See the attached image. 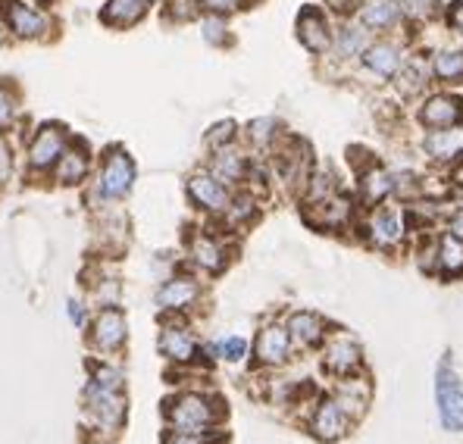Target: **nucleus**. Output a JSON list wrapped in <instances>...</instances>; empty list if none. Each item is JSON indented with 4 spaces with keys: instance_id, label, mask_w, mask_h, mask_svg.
Segmentation results:
<instances>
[{
    "instance_id": "f03ea898",
    "label": "nucleus",
    "mask_w": 463,
    "mask_h": 444,
    "mask_svg": "<svg viewBox=\"0 0 463 444\" xmlns=\"http://www.w3.org/2000/svg\"><path fill=\"white\" fill-rule=\"evenodd\" d=\"M135 179H138V166H135L132 154L122 145H110L100 154L98 173H94V197L104 203L122 201L132 194Z\"/></svg>"
},
{
    "instance_id": "49530a36",
    "label": "nucleus",
    "mask_w": 463,
    "mask_h": 444,
    "mask_svg": "<svg viewBox=\"0 0 463 444\" xmlns=\"http://www.w3.org/2000/svg\"><path fill=\"white\" fill-rule=\"evenodd\" d=\"M35 4H51V0H35Z\"/></svg>"
},
{
    "instance_id": "20e7f679",
    "label": "nucleus",
    "mask_w": 463,
    "mask_h": 444,
    "mask_svg": "<svg viewBox=\"0 0 463 444\" xmlns=\"http://www.w3.org/2000/svg\"><path fill=\"white\" fill-rule=\"evenodd\" d=\"M364 238L379 250H394L407 238V210H401L394 201L370 203L366 216L360 220Z\"/></svg>"
},
{
    "instance_id": "a18cd8bd",
    "label": "nucleus",
    "mask_w": 463,
    "mask_h": 444,
    "mask_svg": "<svg viewBox=\"0 0 463 444\" xmlns=\"http://www.w3.org/2000/svg\"><path fill=\"white\" fill-rule=\"evenodd\" d=\"M66 313H70V319L76 326H85L88 316H85V307H81V300H70V307H66Z\"/></svg>"
},
{
    "instance_id": "4c0bfd02",
    "label": "nucleus",
    "mask_w": 463,
    "mask_h": 444,
    "mask_svg": "<svg viewBox=\"0 0 463 444\" xmlns=\"http://www.w3.org/2000/svg\"><path fill=\"white\" fill-rule=\"evenodd\" d=\"M448 29V35H451L458 44H463V0H448L445 6V23H441Z\"/></svg>"
},
{
    "instance_id": "2eb2a0df",
    "label": "nucleus",
    "mask_w": 463,
    "mask_h": 444,
    "mask_svg": "<svg viewBox=\"0 0 463 444\" xmlns=\"http://www.w3.org/2000/svg\"><path fill=\"white\" fill-rule=\"evenodd\" d=\"M354 19H357L373 38L398 35V32H404V4H401V0H364Z\"/></svg>"
},
{
    "instance_id": "cd10ccee",
    "label": "nucleus",
    "mask_w": 463,
    "mask_h": 444,
    "mask_svg": "<svg viewBox=\"0 0 463 444\" xmlns=\"http://www.w3.org/2000/svg\"><path fill=\"white\" fill-rule=\"evenodd\" d=\"M351 426V416L345 413V407L338 404L335 398H326L319 401L317 413L310 420V432L317 435L319 441H338Z\"/></svg>"
},
{
    "instance_id": "e433bc0d",
    "label": "nucleus",
    "mask_w": 463,
    "mask_h": 444,
    "mask_svg": "<svg viewBox=\"0 0 463 444\" xmlns=\"http://www.w3.org/2000/svg\"><path fill=\"white\" fill-rule=\"evenodd\" d=\"M207 351H210V357H222V360H229V364H241L244 354H248V341H244L241 335H229V338L210 345Z\"/></svg>"
},
{
    "instance_id": "a19ab883",
    "label": "nucleus",
    "mask_w": 463,
    "mask_h": 444,
    "mask_svg": "<svg viewBox=\"0 0 463 444\" xmlns=\"http://www.w3.org/2000/svg\"><path fill=\"white\" fill-rule=\"evenodd\" d=\"M250 0H201L203 13H220V16H232V13L244 10Z\"/></svg>"
},
{
    "instance_id": "423d86ee",
    "label": "nucleus",
    "mask_w": 463,
    "mask_h": 444,
    "mask_svg": "<svg viewBox=\"0 0 463 444\" xmlns=\"http://www.w3.org/2000/svg\"><path fill=\"white\" fill-rule=\"evenodd\" d=\"M72 132L63 122H41L32 132L29 145H25V166L29 173H53V166L60 163L63 150L70 147Z\"/></svg>"
},
{
    "instance_id": "4be33fe9",
    "label": "nucleus",
    "mask_w": 463,
    "mask_h": 444,
    "mask_svg": "<svg viewBox=\"0 0 463 444\" xmlns=\"http://www.w3.org/2000/svg\"><path fill=\"white\" fill-rule=\"evenodd\" d=\"M154 300L163 313H185L201 300V282L192 276H173L156 288Z\"/></svg>"
},
{
    "instance_id": "bb28decb",
    "label": "nucleus",
    "mask_w": 463,
    "mask_h": 444,
    "mask_svg": "<svg viewBox=\"0 0 463 444\" xmlns=\"http://www.w3.org/2000/svg\"><path fill=\"white\" fill-rule=\"evenodd\" d=\"M285 329H288L291 341H295L298 347H323L326 335L332 332L329 323L313 310H295L285 319Z\"/></svg>"
},
{
    "instance_id": "6ab92c4d",
    "label": "nucleus",
    "mask_w": 463,
    "mask_h": 444,
    "mask_svg": "<svg viewBox=\"0 0 463 444\" xmlns=\"http://www.w3.org/2000/svg\"><path fill=\"white\" fill-rule=\"evenodd\" d=\"M91 169H94L91 147H88L81 138H72L70 147H66L63 156H60V163L53 166V179H57V185L72 188V185H81V182L91 179Z\"/></svg>"
},
{
    "instance_id": "ddd939ff",
    "label": "nucleus",
    "mask_w": 463,
    "mask_h": 444,
    "mask_svg": "<svg viewBox=\"0 0 463 444\" xmlns=\"http://www.w3.org/2000/svg\"><path fill=\"white\" fill-rule=\"evenodd\" d=\"M373 41L370 32L357 23V19H342L335 23V32H332V47L326 53V63H332L335 70H345V66H357L360 53L366 51V44Z\"/></svg>"
},
{
    "instance_id": "412c9836",
    "label": "nucleus",
    "mask_w": 463,
    "mask_h": 444,
    "mask_svg": "<svg viewBox=\"0 0 463 444\" xmlns=\"http://www.w3.org/2000/svg\"><path fill=\"white\" fill-rule=\"evenodd\" d=\"M291 347H295V341H291L285 323H269V326H263V329L257 332L254 360L260 366H282V364H288Z\"/></svg>"
},
{
    "instance_id": "7ed1b4c3",
    "label": "nucleus",
    "mask_w": 463,
    "mask_h": 444,
    "mask_svg": "<svg viewBox=\"0 0 463 444\" xmlns=\"http://www.w3.org/2000/svg\"><path fill=\"white\" fill-rule=\"evenodd\" d=\"M0 29L13 41H47L53 32V16L35 0H0Z\"/></svg>"
},
{
    "instance_id": "473e14b6",
    "label": "nucleus",
    "mask_w": 463,
    "mask_h": 444,
    "mask_svg": "<svg viewBox=\"0 0 463 444\" xmlns=\"http://www.w3.org/2000/svg\"><path fill=\"white\" fill-rule=\"evenodd\" d=\"M435 276H445V279L463 276V241L448 235V231L439 238V272Z\"/></svg>"
},
{
    "instance_id": "5701e85b",
    "label": "nucleus",
    "mask_w": 463,
    "mask_h": 444,
    "mask_svg": "<svg viewBox=\"0 0 463 444\" xmlns=\"http://www.w3.org/2000/svg\"><path fill=\"white\" fill-rule=\"evenodd\" d=\"M307 207V220L319 229H345V225L354 222L357 210H354V201L345 197L342 191L338 194H329L323 201H313V203H304Z\"/></svg>"
},
{
    "instance_id": "aec40b11",
    "label": "nucleus",
    "mask_w": 463,
    "mask_h": 444,
    "mask_svg": "<svg viewBox=\"0 0 463 444\" xmlns=\"http://www.w3.org/2000/svg\"><path fill=\"white\" fill-rule=\"evenodd\" d=\"M151 6L154 0H104L98 10V19L104 29L128 32L151 16Z\"/></svg>"
},
{
    "instance_id": "37998d69",
    "label": "nucleus",
    "mask_w": 463,
    "mask_h": 444,
    "mask_svg": "<svg viewBox=\"0 0 463 444\" xmlns=\"http://www.w3.org/2000/svg\"><path fill=\"white\" fill-rule=\"evenodd\" d=\"M13 175V147L0 141V185Z\"/></svg>"
},
{
    "instance_id": "79ce46f5",
    "label": "nucleus",
    "mask_w": 463,
    "mask_h": 444,
    "mask_svg": "<svg viewBox=\"0 0 463 444\" xmlns=\"http://www.w3.org/2000/svg\"><path fill=\"white\" fill-rule=\"evenodd\" d=\"M445 231L463 241V203H460L458 210H451V213L445 216Z\"/></svg>"
},
{
    "instance_id": "1a4fd4ad",
    "label": "nucleus",
    "mask_w": 463,
    "mask_h": 444,
    "mask_svg": "<svg viewBox=\"0 0 463 444\" xmlns=\"http://www.w3.org/2000/svg\"><path fill=\"white\" fill-rule=\"evenodd\" d=\"M166 420L179 432H207L220 420V410L213 407V401L207 394L185 392L179 398L166 401Z\"/></svg>"
},
{
    "instance_id": "c756f323",
    "label": "nucleus",
    "mask_w": 463,
    "mask_h": 444,
    "mask_svg": "<svg viewBox=\"0 0 463 444\" xmlns=\"http://www.w3.org/2000/svg\"><path fill=\"white\" fill-rule=\"evenodd\" d=\"M160 354L173 364H194L201 357V345L185 326H166L160 332Z\"/></svg>"
},
{
    "instance_id": "39448f33",
    "label": "nucleus",
    "mask_w": 463,
    "mask_h": 444,
    "mask_svg": "<svg viewBox=\"0 0 463 444\" xmlns=\"http://www.w3.org/2000/svg\"><path fill=\"white\" fill-rule=\"evenodd\" d=\"M413 122L420 132H435V128H460L463 126V94L458 88H439L417 100Z\"/></svg>"
},
{
    "instance_id": "c03bdc74",
    "label": "nucleus",
    "mask_w": 463,
    "mask_h": 444,
    "mask_svg": "<svg viewBox=\"0 0 463 444\" xmlns=\"http://www.w3.org/2000/svg\"><path fill=\"white\" fill-rule=\"evenodd\" d=\"M163 444H210V441L203 439V432H179V429H175L173 435H166Z\"/></svg>"
},
{
    "instance_id": "9d476101",
    "label": "nucleus",
    "mask_w": 463,
    "mask_h": 444,
    "mask_svg": "<svg viewBox=\"0 0 463 444\" xmlns=\"http://www.w3.org/2000/svg\"><path fill=\"white\" fill-rule=\"evenodd\" d=\"M185 194H188V201H192V207H197L201 213L222 216L229 210L235 188H229L226 182L216 179V175L203 166V169H194V173L185 179Z\"/></svg>"
},
{
    "instance_id": "de8ad7c7",
    "label": "nucleus",
    "mask_w": 463,
    "mask_h": 444,
    "mask_svg": "<svg viewBox=\"0 0 463 444\" xmlns=\"http://www.w3.org/2000/svg\"><path fill=\"white\" fill-rule=\"evenodd\" d=\"M154 4H163V0H154Z\"/></svg>"
},
{
    "instance_id": "6e6552de",
    "label": "nucleus",
    "mask_w": 463,
    "mask_h": 444,
    "mask_svg": "<svg viewBox=\"0 0 463 444\" xmlns=\"http://www.w3.org/2000/svg\"><path fill=\"white\" fill-rule=\"evenodd\" d=\"M332 32L335 19L323 10L319 4H304L295 16V38L313 60H323L332 47Z\"/></svg>"
},
{
    "instance_id": "a211bd4d",
    "label": "nucleus",
    "mask_w": 463,
    "mask_h": 444,
    "mask_svg": "<svg viewBox=\"0 0 463 444\" xmlns=\"http://www.w3.org/2000/svg\"><path fill=\"white\" fill-rule=\"evenodd\" d=\"M429 72L439 88H460L463 85V44H435L426 51Z\"/></svg>"
},
{
    "instance_id": "f3484780",
    "label": "nucleus",
    "mask_w": 463,
    "mask_h": 444,
    "mask_svg": "<svg viewBox=\"0 0 463 444\" xmlns=\"http://www.w3.org/2000/svg\"><path fill=\"white\" fill-rule=\"evenodd\" d=\"M420 154H423L429 163H439V166H458V163H463V126L423 132V138H420Z\"/></svg>"
},
{
    "instance_id": "393cba45",
    "label": "nucleus",
    "mask_w": 463,
    "mask_h": 444,
    "mask_svg": "<svg viewBox=\"0 0 463 444\" xmlns=\"http://www.w3.org/2000/svg\"><path fill=\"white\" fill-rule=\"evenodd\" d=\"M282 138H285V126L276 119V116H254L248 126H241L244 147L257 156H269Z\"/></svg>"
},
{
    "instance_id": "58836bf2",
    "label": "nucleus",
    "mask_w": 463,
    "mask_h": 444,
    "mask_svg": "<svg viewBox=\"0 0 463 444\" xmlns=\"http://www.w3.org/2000/svg\"><path fill=\"white\" fill-rule=\"evenodd\" d=\"M360 4H364V0H319V6H323V10L329 13L332 19H335V23L357 16Z\"/></svg>"
},
{
    "instance_id": "72a5a7b5",
    "label": "nucleus",
    "mask_w": 463,
    "mask_h": 444,
    "mask_svg": "<svg viewBox=\"0 0 463 444\" xmlns=\"http://www.w3.org/2000/svg\"><path fill=\"white\" fill-rule=\"evenodd\" d=\"M160 16H163V23H169V25H188L203 16V6H201V0H163Z\"/></svg>"
},
{
    "instance_id": "f704fd0d",
    "label": "nucleus",
    "mask_w": 463,
    "mask_h": 444,
    "mask_svg": "<svg viewBox=\"0 0 463 444\" xmlns=\"http://www.w3.org/2000/svg\"><path fill=\"white\" fill-rule=\"evenodd\" d=\"M241 141V126L235 119H220L203 132V147L207 150H220L229 145H238Z\"/></svg>"
},
{
    "instance_id": "b1692460",
    "label": "nucleus",
    "mask_w": 463,
    "mask_h": 444,
    "mask_svg": "<svg viewBox=\"0 0 463 444\" xmlns=\"http://www.w3.org/2000/svg\"><path fill=\"white\" fill-rule=\"evenodd\" d=\"M401 4H404V35L411 41L445 23L448 0H401Z\"/></svg>"
},
{
    "instance_id": "a878e982",
    "label": "nucleus",
    "mask_w": 463,
    "mask_h": 444,
    "mask_svg": "<svg viewBox=\"0 0 463 444\" xmlns=\"http://www.w3.org/2000/svg\"><path fill=\"white\" fill-rule=\"evenodd\" d=\"M188 257H192L197 269L210 272V276H216V272H222L229 266V248L210 231H197L192 244H188Z\"/></svg>"
},
{
    "instance_id": "c85d7f7f",
    "label": "nucleus",
    "mask_w": 463,
    "mask_h": 444,
    "mask_svg": "<svg viewBox=\"0 0 463 444\" xmlns=\"http://www.w3.org/2000/svg\"><path fill=\"white\" fill-rule=\"evenodd\" d=\"M88 410L98 416L104 426H119L122 416H126V401L116 388H100L94 382H88V392H85Z\"/></svg>"
},
{
    "instance_id": "ea45409f",
    "label": "nucleus",
    "mask_w": 463,
    "mask_h": 444,
    "mask_svg": "<svg viewBox=\"0 0 463 444\" xmlns=\"http://www.w3.org/2000/svg\"><path fill=\"white\" fill-rule=\"evenodd\" d=\"M91 382L100 388H116V392H122V370L119 366H110V364H100L91 370Z\"/></svg>"
},
{
    "instance_id": "7c9ffc66",
    "label": "nucleus",
    "mask_w": 463,
    "mask_h": 444,
    "mask_svg": "<svg viewBox=\"0 0 463 444\" xmlns=\"http://www.w3.org/2000/svg\"><path fill=\"white\" fill-rule=\"evenodd\" d=\"M197 29H201V38H203V44H207V47L226 51V47L235 44L229 16H220V13H203V16L197 19Z\"/></svg>"
},
{
    "instance_id": "c9c22d12",
    "label": "nucleus",
    "mask_w": 463,
    "mask_h": 444,
    "mask_svg": "<svg viewBox=\"0 0 463 444\" xmlns=\"http://www.w3.org/2000/svg\"><path fill=\"white\" fill-rule=\"evenodd\" d=\"M19 119V88L13 81H0V132H10Z\"/></svg>"
},
{
    "instance_id": "9b49d317",
    "label": "nucleus",
    "mask_w": 463,
    "mask_h": 444,
    "mask_svg": "<svg viewBox=\"0 0 463 444\" xmlns=\"http://www.w3.org/2000/svg\"><path fill=\"white\" fill-rule=\"evenodd\" d=\"M432 88H435V81H432V72H429L426 51L423 47H413L411 57H407L404 66H401V72L392 79L394 98H398V104H417V100H423Z\"/></svg>"
},
{
    "instance_id": "f257e3e1",
    "label": "nucleus",
    "mask_w": 463,
    "mask_h": 444,
    "mask_svg": "<svg viewBox=\"0 0 463 444\" xmlns=\"http://www.w3.org/2000/svg\"><path fill=\"white\" fill-rule=\"evenodd\" d=\"M411 44L413 41L407 38L404 32H398V35L373 38L370 44H366V51L360 53L357 72L366 75L370 81H376V85H392V79L401 72L404 60L411 57V51H413Z\"/></svg>"
},
{
    "instance_id": "4468645a",
    "label": "nucleus",
    "mask_w": 463,
    "mask_h": 444,
    "mask_svg": "<svg viewBox=\"0 0 463 444\" xmlns=\"http://www.w3.org/2000/svg\"><path fill=\"white\" fill-rule=\"evenodd\" d=\"M254 160H257V154H250L244 145H229L220 150H210L207 169L216 179L226 182L229 188H244L248 185L250 169H254Z\"/></svg>"
},
{
    "instance_id": "2f4dec72",
    "label": "nucleus",
    "mask_w": 463,
    "mask_h": 444,
    "mask_svg": "<svg viewBox=\"0 0 463 444\" xmlns=\"http://www.w3.org/2000/svg\"><path fill=\"white\" fill-rule=\"evenodd\" d=\"M366 398H370V388H366V382L360 379V375H347L335 392V401L345 407V413L351 416V420H357L366 410Z\"/></svg>"
},
{
    "instance_id": "f8f14e48",
    "label": "nucleus",
    "mask_w": 463,
    "mask_h": 444,
    "mask_svg": "<svg viewBox=\"0 0 463 444\" xmlns=\"http://www.w3.org/2000/svg\"><path fill=\"white\" fill-rule=\"evenodd\" d=\"M323 366L335 379L357 375L364 366V345L351 332H329L323 341Z\"/></svg>"
},
{
    "instance_id": "dca6fc26",
    "label": "nucleus",
    "mask_w": 463,
    "mask_h": 444,
    "mask_svg": "<svg viewBox=\"0 0 463 444\" xmlns=\"http://www.w3.org/2000/svg\"><path fill=\"white\" fill-rule=\"evenodd\" d=\"M91 347L94 351H104V354H116L128 338V323H126V313L119 307H100L98 316L91 319Z\"/></svg>"
},
{
    "instance_id": "0eeeda50",
    "label": "nucleus",
    "mask_w": 463,
    "mask_h": 444,
    "mask_svg": "<svg viewBox=\"0 0 463 444\" xmlns=\"http://www.w3.org/2000/svg\"><path fill=\"white\" fill-rule=\"evenodd\" d=\"M435 401H439L441 426L448 432H463V379L454 370L451 354H445L435 370Z\"/></svg>"
}]
</instances>
